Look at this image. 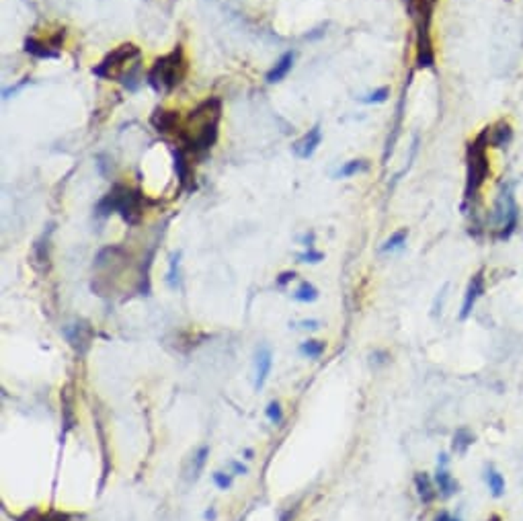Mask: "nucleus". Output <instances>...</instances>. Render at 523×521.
<instances>
[{"instance_id":"nucleus-6","label":"nucleus","mask_w":523,"mask_h":521,"mask_svg":"<svg viewBox=\"0 0 523 521\" xmlns=\"http://www.w3.org/2000/svg\"><path fill=\"white\" fill-rule=\"evenodd\" d=\"M144 195L138 189H130L125 185H115L96 206L99 215H111L118 212L127 224H138L142 218Z\"/></svg>"},{"instance_id":"nucleus-37","label":"nucleus","mask_w":523,"mask_h":521,"mask_svg":"<svg viewBox=\"0 0 523 521\" xmlns=\"http://www.w3.org/2000/svg\"><path fill=\"white\" fill-rule=\"evenodd\" d=\"M244 460H253V450H244Z\"/></svg>"},{"instance_id":"nucleus-15","label":"nucleus","mask_w":523,"mask_h":521,"mask_svg":"<svg viewBox=\"0 0 523 521\" xmlns=\"http://www.w3.org/2000/svg\"><path fill=\"white\" fill-rule=\"evenodd\" d=\"M150 121H152V125L156 127V132H160V134H170V132H175V127H177L179 115H177L175 111L156 109Z\"/></svg>"},{"instance_id":"nucleus-20","label":"nucleus","mask_w":523,"mask_h":521,"mask_svg":"<svg viewBox=\"0 0 523 521\" xmlns=\"http://www.w3.org/2000/svg\"><path fill=\"white\" fill-rule=\"evenodd\" d=\"M474 444V435L468 429H458L453 435V451L455 453H466V450Z\"/></svg>"},{"instance_id":"nucleus-8","label":"nucleus","mask_w":523,"mask_h":521,"mask_svg":"<svg viewBox=\"0 0 523 521\" xmlns=\"http://www.w3.org/2000/svg\"><path fill=\"white\" fill-rule=\"evenodd\" d=\"M273 370V351L269 345H259L255 353V390H261Z\"/></svg>"},{"instance_id":"nucleus-19","label":"nucleus","mask_w":523,"mask_h":521,"mask_svg":"<svg viewBox=\"0 0 523 521\" xmlns=\"http://www.w3.org/2000/svg\"><path fill=\"white\" fill-rule=\"evenodd\" d=\"M294 300H296V302H302V304L316 302V300H318V289L310 284V282H302L300 287L294 291Z\"/></svg>"},{"instance_id":"nucleus-32","label":"nucleus","mask_w":523,"mask_h":521,"mask_svg":"<svg viewBox=\"0 0 523 521\" xmlns=\"http://www.w3.org/2000/svg\"><path fill=\"white\" fill-rule=\"evenodd\" d=\"M230 468H232V474H237V476H244V474L248 472V468L242 462H238V460L230 462Z\"/></svg>"},{"instance_id":"nucleus-33","label":"nucleus","mask_w":523,"mask_h":521,"mask_svg":"<svg viewBox=\"0 0 523 521\" xmlns=\"http://www.w3.org/2000/svg\"><path fill=\"white\" fill-rule=\"evenodd\" d=\"M296 280V273L294 271H284L279 277H277V285H286L289 284V282H294Z\"/></svg>"},{"instance_id":"nucleus-21","label":"nucleus","mask_w":523,"mask_h":521,"mask_svg":"<svg viewBox=\"0 0 523 521\" xmlns=\"http://www.w3.org/2000/svg\"><path fill=\"white\" fill-rule=\"evenodd\" d=\"M406 237H408V230L406 228H401V230H396L392 237L388 238L384 244H382V253H392V251H401L403 246L406 244Z\"/></svg>"},{"instance_id":"nucleus-31","label":"nucleus","mask_w":523,"mask_h":521,"mask_svg":"<svg viewBox=\"0 0 523 521\" xmlns=\"http://www.w3.org/2000/svg\"><path fill=\"white\" fill-rule=\"evenodd\" d=\"M322 259H324V255L320 251H314V249H308L306 253L298 255V263H310V265H316Z\"/></svg>"},{"instance_id":"nucleus-22","label":"nucleus","mask_w":523,"mask_h":521,"mask_svg":"<svg viewBox=\"0 0 523 521\" xmlns=\"http://www.w3.org/2000/svg\"><path fill=\"white\" fill-rule=\"evenodd\" d=\"M365 168H367L365 161H349V163H345V165L334 172V177L336 179H349V177H353L357 172H363Z\"/></svg>"},{"instance_id":"nucleus-18","label":"nucleus","mask_w":523,"mask_h":521,"mask_svg":"<svg viewBox=\"0 0 523 521\" xmlns=\"http://www.w3.org/2000/svg\"><path fill=\"white\" fill-rule=\"evenodd\" d=\"M327 351V343L324 341H316V339H308L304 343H300V353L308 359H318Z\"/></svg>"},{"instance_id":"nucleus-4","label":"nucleus","mask_w":523,"mask_h":521,"mask_svg":"<svg viewBox=\"0 0 523 521\" xmlns=\"http://www.w3.org/2000/svg\"><path fill=\"white\" fill-rule=\"evenodd\" d=\"M185 74H187L185 54L181 46H177L170 54L154 62V66L148 72V84L156 93H170L183 82Z\"/></svg>"},{"instance_id":"nucleus-13","label":"nucleus","mask_w":523,"mask_h":521,"mask_svg":"<svg viewBox=\"0 0 523 521\" xmlns=\"http://www.w3.org/2000/svg\"><path fill=\"white\" fill-rule=\"evenodd\" d=\"M294 60H296L294 51H286V54H284V56L275 62V66L267 72L265 80H267L269 84H277V82H282L287 74L291 72V68H294Z\"/></svg>"},{"instance_id":"nucleus-29","label":"nucleus","mask_w":523,"mask_h":521,"mask_svg":"<svg viewBox=\"0 0 523 521\" xmlns=\"http://www.w3.org/2000/svg\"><path fill=\"white\" fill-rule=\"evenodd\" d=\"M17 521H56V517H53V513L46 515V513H42L37 509H29Z\"/></svg>"},{"instance_id":"nucleus-24","label":"nucleus","mask_w":523,"mask_h":521,"mask_svg":"<svg viewBox=\"0 0 523 521\" xmlns=\"http://www.w3.org/2000/svg\"><path fill=\"white\" fill-rule=\"evenodd\" d=\"M175 168H177V175H179V183L185 187L187 181H189V175H187V161H185V152L179 148L175 152Z\"/></svg>"},{"instance_id":"nucleus-2","label":"nucleus","mask_w":523,"mask_h":521,"mask_svg":"<svg viewBox=\"0 0 523 521\" xmlns=\"http://www.w3.org/2000/svg\"><path fill=\"white\" fill-rule=\"evenodd\" d=\"M140 58L142 54L134 44H123L95 66L93 74L107 80H119L123 87L134 91L136 87L132 84V80H136V74L140 70Z\"/></svg>"},{"instance_id":"nucleus-11","label":"nucleus","mask_w":523,"mask_h":521,"mask_svg":"<svg viewBox=\"0 0 523 521\" xmlns=\"http://www.w3.org/2000/svg\"><path fill=\"white\" fill-rule=\"evenodd\" d=\"M320 142H322V132H320V125H314L312 130H308V134H306L300 142H296V146H294V152H296V156H298V158L308 161V158L314 156V152L318 150Z\"/></svg>"},{"instance_id":"nucleus-16","label":"nucleus","mask_w":523,"mask_h":521,"mask_svg":"<svg viewBox=\"0 0 523 521\" xmlns=\"http://www.w3.org/2000/svg\"><path fill=\"white\" fill-rule=\"evenodd\" d=\"M415 487H417V495L419 498L429 505V503H433L435 497H437V491H435V487H433V480H431V476L425 472H417L415 474Z\"/></svg>"},{"instance_id":"nucleus-28","label":"nucleus","mask_w":523,"mask_h":521,"mask_svg":"<svg viewBox=\"0 0 523 521\" xmlns=\"http://www.w3.org/2000/svg\"><path fill=\"white\" fill-rule=\"evenodd\" d=\"M232 476H234V474L224 472V470H215V472L212 474V480H214V484L220 491H228V489L232 487V482H234Z\"/></svg>"},{"instance_id":"nucleus-25","label":"nucleus","mask_w":523,"mask_h":521,"mask_svg":"<svg viewBox=\"0 0 523 521\" xmlns=\"http://www.w3.org/2000/svg\"><path fill=\"white\" fill-rule=\"evenodd\" d=\"M179 265H181V253H175L172 257H170V267H168V277H167V282L168 285L172 287V289H177L179 287Z\"/></svg>"},{"instance_id":"nucleus-12","label":"nucleus","mask_w":523,"mask_h":521,"mask_svg":"<svg viewBox=\"0 0 523 521\" xmlns=\"http://www.w3.org/2000/svg\"><path fill=\"white\" fill-rule=\"evenodd\" d=\"M64 334H66L68 343H70L78 353H84L87 347H89V341H91V337H93V331L89 329V325L76 322V325H68V327L64 329Z\"/></svg>"},{"instance_id":"nucleus-17","label":"nucleus","mask_w":523,"mask_h":521,"mask_svg":"<svg viewBox=\"0 0 523 521\" xmlns=\"http://www.w3.org/2000/svg\"><path fill=\"white\" fill-rule=\"evenodd\" d=\"M25 51L31 54V56H35V58H39V60H51V58H58V56H60L58 49H53L49 44L39 42V39H35V37H29V39L25 42Z\"/></svg>"},{"instance_id":"nucleus-23","label":"nucleus","mask_w":523,"mask_h":521,"mask_svg":"<svg viewBox=\"0 0 523 521\" xmlns=\"http://www.w3.org/2000/svg\"><path fill=\"white\" fill-rule=\"evenodd\" d=\"M486 482H489V489L495 497H500L503 491H505V478L500 476L495 468H489L486 470Z\"/></svg>"},{"instance_id":"nucleus-10","label":"nucleus","mask_w":523,"mask_h":521,"mask_svg":"<svg viewBox=\"0 0 523 521\" xmlns=\"http://www.w3.org/2000/svg\"><path fill=\"white\" fill-rule=\"evenodd\" d=\"M435 482H437V491L441 497H452L453 493H458V482L452 478V474L448 470V456L441 453L439 462H437V470H435Z\"/></svg>"},{"instance_id":"nucleus-3","label":"nucleus","mask_w":523,"mask_h":521,"mask_svg":"<svg viewBox=\"0 0 523 521\" xmlns=\"http://www.w3.org/2000/svg\"><path fill=\"white\" fill-rule=\"evenodd\" d=\"M437 0H406V8L417 29V68H433L435 51L431 42V21Z\"/></svg>"},{"instance_id":"nucleus-5","label":"nucleus","mask_w":523,"mask_h":521,"mask_svg":"<svg viewBox=\"0 0 523 521\" xmlns=\"http://www.w3.org/2000/svg\"><path fill=\"white\" fill-rule=\"evenodd\" d=\"M489 127L476 138L474 142L468 146V170H466V191H464V201H474L478 193L482 189L486 177H489Z\"/></svg>"},{"instance_id":"nucleus-1","label":"nucleus","mask_w":523,"mask_h":521,"mask_svg":"<svg viewBox=\"0 0 523 521\" xmlns=\"http://www.w3.org/2000/svg\"><path fill=\"white\" fill-rule=\"evenodd\" d=\"M220 113H222V103L215 96L203 101L195 111H191L189 123L191 130L195 127V132L185 134V142L193 152H206L214 146L218 140Z\"/></svg>"},{"instance_id":"nucleus-7","label":"nucleus","mask_w":523,"mask_h":521,"mask_svg":"<svg viewBox=\"0 0 523 521\" xmlns=\"http://www.w3.org/2000/svg\"><path fill=\"white\" fill-rule=\"evenodd\" d=\"M497 238L499 240H507L515 232L517 228V222H519V210H517V203L513 199V191L511 187H505V191L500 193L499 201H497Z\"/></svg>"},{"instance_id":"nucleus-27","label":"nucleus","mask_w":523,"mask_h":521,"mask_svg":"<svg viewBox=\"0 0 523 521\" xmlns=\"http://www.w3.org/2000/svg\"><path fill=\"white\" fill-rule=\"evenodd\" d=\"M265 417L273 425H279L284 421V408H282V404L277 403V401H271V403L267 404V408H265Z\"/></svg>"},{"instance_id":"nucleus-14","label":"nucleus","mask_w":523,"mask_h":521,"mask_svg":"<svg viewBox=\"0 0 523 521\" xmlns=\"http://www.w3.org/2000/svg\"><path fill=\"white\" fill-rule=\"evenodd\" d=\"M513 140V130L507 121H499L495 127H489V144L495 148H505Z\"/></svg>"},{"instance_id":"nucleus-26","label":"nucleus","mask_w":523,"mask_h":521,"mask_svg":"<svg viewBox=\"0 0 523 521\" xmlns=\"http://www.w3.org/2000/svg\"><path fill=\"white\" fill-rule=\"evenodd\" d=\"M208 458H210V448L208 446H201L197 450V453H195V458H193V478H197L201 474L206 462H208Z\"/></svg>"},{"instance_id":"nucleus-9","label":"nucleus","mask_w":523,"mask_h":521,"mask_svg":"<svg viewBox=\"0 0 523 521\" xmlns=\"http://www.w3.org/2000/svg\"><path fill=\"white\" fill-rule=\"evenodd\" d=\"M482 294H484V273L478 271V273L472 275L470 284L466 287V294H464V304H462V312H460L462 320H466L472 314V308H474V304Z\"/></svg>"},{"instance_id":"nucleus-30","label":"nucleus","mask_w":523,"mask_h":521,"mask_svg":"<svg viewBox=\"0 0 523 521\" xmlns=\"http://www.w3.org/2000/svg\"><path fill=\"white\" fill-rule=\"evenodd\" d=\"M390 96V89L388 87H382V89H378V91H374L372 95H367L365 99H363V103L365 105H374V103H384L386 99Z\"/></svg>"},{"instance_id":"nucleus-36","label":"nucleus","mask_w":523,"mask_h":521,"mask_svg":"<svg viewBox=\"0 0 523 521\" xmlns=\"http://www.w3.org/2000/svg\"><path fill=\"white\" fill-rule=\"evenodd\" d=\"M435 521H460V520H458V517H452L450 513H441V515L435 517Z\"/></svg>"},{"instance_id":"nucleus-35","label":"nucleus","mask_w":523,"mask_h":521,"mask_svg":"<svg viewBox=\"0 0 523 521\" xmlns=\"http://www.w3.org/2000/svg\"><path fill=\"white\" fill-rule=\"evenodd\" d=\"M203 517H206V521H215L218 520V511H215V507H210L206 513H203Z\"/></svg>"},{"instance_id":"nucleus-34","label":"nucleus","mask_w":523,"mask_h":521,"mask_svg":"<svg viewBox=\"0 0 523 521\" xmlns=\"http://www.w3.org/2000/svg\"><path fill=\"white\" fill-rule=\"evenodd\" d=\"M300 329L316 331V329H320V320H302V322H300Z\"/></svg>"}]
</instances>
